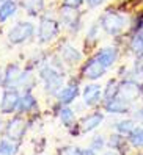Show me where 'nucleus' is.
Listing matches in <instances>:
<instances>
[{
	"label": "nucleus",
	"mask_w": 143,
	"mask_h": 155,
	"mask_svg": "<svg viewBox=\"0 0 143 155\" xmlns=\"http://www.w3.org/2000/svg\"><path fill=\"white\" fill-rule=\"evenodd\" d=\"M101 27L102 30L107 33V35H112V36H117L120 35L121 31H124V28L128 27L129 21L126 16H123L120 13H113V11H107L101 16Z\"/></svg>",
	"instance_id": "2"
},
{
	"label": "nucleus",
	"mask_w": 143,
	"mask_h": 155,
	"mask_svg": "<svg viewBox=\"0 0 143 155\" xmlns=\"http://www.w3.org/2000/svg\"><path fill=\"white\" fill-rule=\"evenodd\" d=\"M97 30H99V25H97V24H91V27H90V28H88V31H87V39L94 41L96 36H97Z\"/></svg>",
	"instance_id": "29"
},
{
	"label": "nucleus",
	"mask_w": 143,
	"mask_h": 155,
	"mask_svg": "<svg viewBox=\"0 0 143 155\" xmlns=\"http://www.w3.org/2000/svg\"><path fill=\"white\" fill-rule=\"evenodd\" d=\"M137 127V122L134 119H121L115 124V129H117V133L123 135V136H128L134 129Z\"/></svg>",
	"instance_id": "23"
},
{
	"label": "nucleus",
	"mask_w": 143,
	"mask_h": 155,
	"mask_svg": "<svg viewBox=\"0 0 143 155\" xmlns=\"http://www.w3.org/2000/svg\"><path fill=\"white\" fill-rule=\"evenodd\" d=\"M58 117L66 129H71V127L76 124V111L73 108H69L68 105H63L58 110Z\"/></svg>",
	"instance_id": "18"
},
{
	"label": "nucleus",
	"mask_w": 143,
	"mask_h": 155,
	"mask_svg": "<svg viewBox=\"0 0 143 155\" xmlns=\"http://www.w3.org/2000/svg\"><path fill=\"white\" fill-rule=\"evenodd\" d=\"M60 21L63 25H66L71 31H77L80 28V14L74 8H68V6H61L60 8Z\"/></svg>",
	"instance_id": "9"
},
{
	"label": "nucleus",
	"mask_w": 143,
	"mask_h": 155,
	"mask_svg": "<svg viewBox=\"0 0 143 155\" xmlns=\"http://www.w3.org/2000/svg\"><path fill=\"white\" fill-rule=\"evenodd\" d=\"M137 155H143V152H141V153H137Z\"/></svg>",
	"instance_id": "34"
},
{
	"label": "nucleus",
	"mask_w": 143,
	"mask_h": 155,
	"mask_svg": "<svg viewBox=\"0 0 143 155\" xmlns=\"http://www.w3.org/2000/svg\"><path fill=\"white\" fill-rule=\"evenodd\" d=\"M109 147L112 149V150H118L121 155H124L128 150H126V147H128V144H129V141H128V138H124L123 135H120V133H113V135H110V140H109Z\"/></svg>",
	"instance_id": "17"
},
{
	"label": "nucleus",
	"mask_w": 143,
	"mask_h": 155,
	"mask_svg": "<svg viewBox=\"0 0 143 155\" xmlns=\"http://www.w3.org/2000/svg\"><path fill=\"white\" fill-rule=\"evenodd\" d=\"M83 3H85V0H63V6L74 8V10H79Z\"/></svg>",
	"instance_id": "28"
},
{
	"label": "nucleus",
	"mask_w": 143,
	"mask_h": 155,
	"mask_svg": "<svg viewBox=\"0 0 143 155\" xmlns=\"http://www.w3.org/2000/svg\"><path fill=\"white\" fill-rule=\"evenodd\" d=\"M128 141L134 149H143V127L137 125L128 136Z\"/></svg>",
	"instance_id": "21"
},
{
	"label": "nucleus",
	"mask_w": 143,
	"mask_h": 155,
	"mask_svg": "<svg viewBox=\"0 0 143 155\" xmlns=\"http://www.w3.org/2000/svg\"><path fill=\"white\" fill-rule=\"evenodd\" d=\"M60 58L63 60L66 64L74 66V64H77V63L82 61V53H80V52L74 47V45L65 42V44L60 47Z\"/></svg>",
	"instance_id": "14"
},
{
	"label": "nucleus",
	"mask_w": 143,
	"mask_h": 155,
	"mask_svg": "<svg viewBox=\"0 0 143 155\" xmlns=\"http://www.w3.org/2000/svg\"><path fill=\"white\" fill-rule=\"evenodd\" d=\"M107 72V68L102 66L99 61H97L96 57L90 58L82 68V75L87 78V80H90V81H94V80H99L104 74Z\"/></svg>",
	"instance_id": "8"
},
{
	"label": "nucleus",
	"mask_w": 143,
	"mask_h": 155,
	"mask_svg": "<svg viewBox=\"0 0 143 155\" xmlns=\"http://www.w3.org/2000/svg\"><path fill=\"white\" fill-rule=\"evenodd\" d=\"M94 57L97 58V61H99L102 66H105L107 69H109L110 66L115 64V61H117L118 50L115 47H104V49H101L99 52H97Z\"/></svg>",
	"instance_id": "15"
},
{
	"label": "nucleus",
	"mask_w": 143,
	"mask_h": 155,
	"mask_svg": "<svg viewBox=\"0 0 143 155\" xmlns=\"http://www.w3.org/2000/svg\"><path fill=\"white\" fill-rule=\"evenodd\" d=\"M77 155H96V150H93L91 147H88V149H82V147H80Z\"/></svg>",
	"instance_id": "31"
},
{
	"label": "nucleus",
	"mask_w": 143,
	"mask_h": 155,
	"mask_svg": "<svg viewBox=\"0 0 143 155\" xmlns=\"http://www.w3.org/2000/svg\"><path fill=\"white\" fill-rule=\"evenodd\" d=\"M25 130H27V122H25V119L22 117V114L14 116L11 121L6 122V127H5L6 138L14 141V143H19L22 140Z\"/></svg>",
	"instance_id": "7"
},
{
	"label": "nucleus",
	"mask_w": 143,
	"mask_h": 155,
	"mask_svg": "<svg viewBox=\"0 0 143 155\" xmlns=\"http://www.w3.org/2000/svg\"><path fill=\"white\" fill-rule=\"evenodd\" d=\"M22 8L30 16H38L44 8V0H22Z\"/></svg>",
	"instance_id": "20"
},
{
	"label": "nucleus",
	"mask_w": 143,
	"mask_h": 155,
	"mask_svg": "<svg viewBox=\"0 0 143 155\" xmlns=\"http://www.w3.org/2000/svg\"><path fill=\"white\" fill-rule=\"evenodd\" d=\"M35 33V25L32 22H17L14 27H11L8 30L6 38L11 44L14 45H19L24 44L25 41H29Z\"/></svg>",
	"instance_id": "3"
},
{
	"label": "nucleus",
	"mask_w": 143,
	"mask_h": 155,
	"mask_svg": "<svg viewBox=\"0 0 143 155\" xmlns=\"http://www.w3.org/2000/svg\"><path fill=\"white\" fill-rule=\"evenodd\" d=\"M79 96V86H77V80L74 81H69V85H66L65 88L60 89V93L57 94L58 99V104L60 105H69L76 102V99Z\"/></svg>",
	"instance_id": "12"
},
{
	"label": "nucleus",
	"mask_w": 143,
	"mask_h": 155,
	"mask_svg": "<svg viewBox=\"0 0 143 155\" xmlns=\"http://www.w3.org/2000/svg\"><path fill=\"white\" fill-rule=\"evenodd\" d=\"M102 155H120V153H118L117 150H112V149H110V150H107V152H104Z\"/></svg>",
	"instance_id": "32"
},
{
	"label": "nucleus",
	"mask_w": 143,
	"mask_h": 155,
	"mask_svg": "<svg viewBox=\"0 0 143 155\" xmlns=\"http://www.w3.org/2000/svg\"><path fill=\"white\" fill-rule=\"evenodd\" d=\"M36 107H38L36 97H35L32 93H25V94H22V96H21L19 105H17V113H19V114L32 113Z\"/></svg>",
	"instance_id": "16"
},
{
	"label": "nucleus",
	"mask_w": 143,
	"mask_h": 155,
	"mask_svg": "<svg viewBox=\"0 0 143 155\" xmlns=\"http://www.w3.org/2000/svg\"><path fill=\"white\" fill-rule=\"evenodd\" d=\"M21 100V94L17 88H5L2 99H0V113L2 114H13L17 111V105Z\"/></svg>",
	"instance_id": "6"
},
{
	"label": "nucleus",
	"mask_w": 143,
	"mask_h": 155,
	"mask_svg": "<svg viewBox=\"0 0 143 155\" xmlns=\"http://www.w3.org/2000/svg\"><path fill=\"white\" fill-rule=\"evenodd\" d=\"M102 122H104V113L93 111V113H90V114H87V116L82 117V121H80V124H79L80 125V132H82V133L93 132Z\"/></svg>",
	"instance_id": "13"
},
{
	"label": "nucleus",
	"mask_w": 143,
	"mask_h": 155,
	"mask_svg": "<svg viewBox=\"0 0 143 155\" xmlns=\"http://www.w3.org/2000/svg\"><path fill=\"white\" fill-rule=\"evenodd\" d=\"M60 60L58 58L52 60V63H47L39 69V78L44 81V89H46V93L52 96H57L60 93L61 85L65 81L63 66L60 64Z\"/></svg>",
	"instance_id": "1"
},
{
	"label": "nucleus",
	"mask_w": 143,
	"mask_h": 155,
	"mask_svg": "<svg viewBox=\"0 0 143 155\" xmlns=\"http://www.w3.org/2000/svg\"><path fill=\"white\" fill-rule=\"evenodd\" d=\"M120 89H121V83L118 80H110L107 86L104 88L102 91V97H104V102L105 100H110V99H115L120 96Z\"/></svg>",
	"instance_id": "22"
},
{
	"label": "nucleus",
	"mask_w": 143,
	"mask_h": 155,
	"mask_svg": "<svg viewBox=\"0 0 143 155\" xmlns=\"http://www.w3.org/2000/svg\"><path fill=\"white\" fill-rule=\"evenodd\" d=\"M141 122H143V119H141Z\"/></svg>",
	"instance_id": "35"
},
{
	"label": "nucleus",
	"mask_w": 143,
	"mask_h": 155,
	"mask_svg": "<svg viewBox=\"0 0 143 155\" xmlns=\"http://www.w3.org/2000/svg\"><path fill=\"white\" fill-rule=\"evenodd\" d=\"M2 129H3V121L0 119V130H2Z\"/></svg>",
	"instance_id": "33"
},
{
	"label": "nucleus",
	"mask_w": 143,
	"mask_h": 155,
	"mask_svg": "<svg viewBox=\"0 0 143 155\" xmlns=\"http://www.w3.org/2000/svg\"><path fill=\"white\" fill-rule=\"evenodd\" d=\"M16 153H17V143L8 138H0V155H16Z\"/></svg>",
	"instance_id": "25"
},
{
	"label": "nucleus",
	"mask_w": 143,
	"mask_h": 155,
	"mask_svg": "<svg viewBox=\"0 0 143 155\" xmlns=\"http://www.w3.org/2000/svg\"><path fill=\"white\" fill-rule=\"evenodd\" d=\"M129 47H131L134 55H137L138 58H143V35L141 33H137L132 36Z\"/></svg>",
	"instance_id": "24"
},
{
	"label": "nucleus",
	"mask_w": 143,
	"mask_h": 155,
	"mask_svg": "<svg viewBox=\"0 0 143 155\" xmlns=\"http://www.w3.org/2000/svg\"><path fill=\"white\" fill-rule=\"evenodd\" d=\"M58 30H60L58 22H57L55 19H52V17L44 16L43 19L39 21L38 31H36V35H38V42H39V44H47V42H50L52 39L57 38Z\"/></svg>",
	"instance_id": "4"
},
{
	"label": "nucleus",
	"mask_w": 143,
	"mask_h": 155,
	"mask_svg": "<svg viewBox=\"0 0 143 155\" xmlns=\"http://www.w3.org/2000/svg\"><path fill=\"white\" fill-rule=\"evenodd\" d=\"M105 2H107V0H85V3L90 8H97V6H101Z\"/></svg>",
	"instance_id": "30"
},
{
	"label": "nucleus",
	"mask_w": 143,
	"mask_h": 155,
	"mask_svg": "<svg viewBox=\"0 0 143 155\" xmlns=\"http://www.w3.org/2000/svg\"><path fill=\"white\" fill-rule=\"evenodd\" d=\"M30 75L27 72H22V69L17 64H10L5 69V74L2 78V85L5 88H16L19 85H25L27 78Z\"/></svg>",
	"instance_id": "5"
},
{
	"label": "nucleus",
	"mask_w": 143,
	"mask_h": 155,
	"mask_svg": "<svg viewBox=\"0 0 143 155\" xmlns=\"http://www.w3.org/2000/svg\"><path fill=\"white\" fill-rule=\"evenodd\" d=\"M104 110L105 113L110 114H126L131 110V102L126 100L124 97H115L110 100H105L104 102Z\"/></svg>",
	"instance_id": "11"
},
{
	"label": "nucleus",
	"mask_w": 143,
	"mask_h": 155,
	"mask_svg": "<svg viewBox=\"0 0 143 155\" xmlns=\"http://www.w3.org/2000/svg\"><path fill=\"white\" fill-rule=\"evenodd\" d=\"M105 140H104V136H101V135H96V136H93V140H91V144H90V147L93 149V150H102L104 147H105Z\"/></svg>",
	"instance_id": "26"
},
{
	"label": "nucleus",
	"mask_w": 143,
	"mask_h": 155,
	"mask_svg": "<svg viewBox=\"0 0 143 155\" xmlns=\"http://www.w3.org/2000/svg\"><path fill=\"white\" fill-rule=\"evenodd\" d=\"M102 97V88L96 83H88L82 89V99L85 107H94L99 104V100Z\"/></svg>",
	"instance_id": "10"
},
{
	"label": "nucleus",
	"mask_w": 143,
	"mask_h": 155,
	"mask_svg": "<svg viewBox=\"0 0 143 155\" xmlns=\"http://www.w3.org/2000/svg\"><path fill=\"white\" fill-rule=\"evenodd\" d=\"M132 81H135L138 86H143V64H138L132 72Z\"/></svg>",
	"instance_id": "27"
},
{
	"label": "nucleus",
	"mask_w": 143,
	"mask_h": 155,
	"mask_svg": "<svg viewBox=\"0 0 143 155\" xmlns=\"http://www.w3.org/2000/svg\"><path fill=\"white\" fill-rule=\"evenodd\" d=\"M17 11V3L14 0H5L3 3H0V22H5L16 14Z\"/></svg>",
	"instance_id": "19"
}]
</instances>
